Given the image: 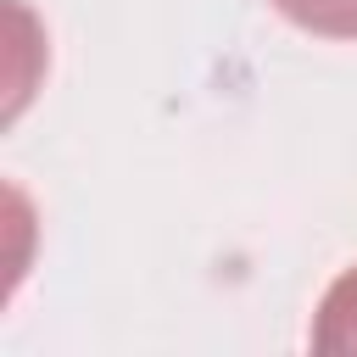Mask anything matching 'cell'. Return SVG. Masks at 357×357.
<instances>
[{"label":"cell","mask_w":357,"mask_h":357,"mask_svg":"<svg viewBox=\"0 0 357 357\" xmlns=\"http://www.w3.org/2000/svg\"><path fill=\"white\" fill-rule=\"evenodd\" d=\"M312 346L318 351H357V262L324 290L312 312Z\"/></svg>","instance_id":"6da1fadb"},{"label":"cell","mask_w":357,"mask_h":357,"mask_svg":"<svg viewBox=\"0 0 357 357\" xmlns=\"http://www.w3.org/2000/svg\"><path fill=\"white\" fill-rule=\"evenodd\" d=\"M284 22L318 39H357V0H268Z\"/></svg>","instance_id":"7a4b0ae2"}]
</instances>
